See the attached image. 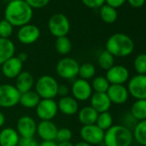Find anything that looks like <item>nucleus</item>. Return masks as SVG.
Returning a JSON list of instances; mask_svg holds the SVG:
<instances>
[{"label":"nucleus","instance_id":"9b49d317","mask_svg":"<svg viewBox=\"0 0 146 146\" xmlns=\"http://www.w3.org/2000/svg\"><path fill=\"white\" fill-rule=\"evenodd\" d=\"M71 94L72 97L75 98L78 102H85L90 99L92 96V88L89 81L78 78L73 82L71 85Z\"/></svg>","mask_w":146,"mask_h":146},{"label":"nucleus","instance_id":"a18cd8bd","mask_svg":"<svg viewBox=\"0 0 146 146\" xmlns=\"http://www.w3.org/2000/svg\"><path fill=\"white\" fill-rule=\"evenodd\" d=\"M5 123V114L0 111V127H2Z\"/></svg>","mask_w":146,"mask_h":146},{"label":"nucleus","instance_id":"a211bd4d","mask_svg":"<svg viewBox=\"0 0 146 146\" xmlns=\"http://www.w3.org/2000/svg\"><path fill=\"white\" fill-rule=\"evenodd\" d=\"M57 104L58 111L64 115L71 116L78 112V102L72 96L61 97Z\"/></svg>","mask_w":146,"mask_h":146},{"label":"nucleus","instance_id":"ea45409f","mask_svg":"<svg viewBox=\"0 0 146 146\" xmlns=\"http://www.w3.org/2000/svg\"><path fill=\"white\" fill-rule=\"evenodd\" d=\"M70 92V90L69 88L64 85V84H62V85H58V96H60L61 97H64V96H67L68 94Z\"/></svg>","mask_w":146,"mask_h":146},{"label":"nucleus","instance_id":"f03ea898","mask_svg":"<svg viewBox=\"0 0 146 146\" xmlns=\"http://www.w3.org/2000/svg\"><path fill=\"white\" fill-rule=\"evenodd\" d=\"M134 46L131 38L121 33L111 35L106 42V50L113 57H127L132 53Z\"/></svg>","mask_w":146,"mask_h":146},{"label":"nucleus","instance_id":"aec40b11","mask_svg":"<svg viewBox=\"0 0 146 146\" xmlns=\"http://www.w3.org/2000/svg\"><path fill=\"white\" fill-rule=\"evenodd\" d=\"M20 136L17 130L6 127L0 131V146H17Z\"/></svg>","mask_w":146,"mask_h":146},{"label":"nucleus","instance_id":"a878e982","mask_svg":"<svg viewBox=\"0 0 146 146\" xmlns=\"http://www.w3.org/2000/svg\"><path fill=\"white\" fill-rule=\"evenodd\" d=\"M132 134L133 139H135L137 143L146 146V119L138 121L134 127V131Z\"/></svg>","mask_w":146,"mask_h":146},{"label":"nucleus","instance_id":"7c9ffc66","mask_svg":"<svg viewBox=\"0 0 146 146\" xmlns=\"http://www.w3.org/2000/svg\"><path fill=\"white\" fill-rule=\"evenodd\" d=\"M97 62L102 70H108L114 65V57L107 50H105L102 52L98 56Z\"/></svg>","mask_w":146,"mask_h":146},{"label":"nucleus","instance_id":"2f4dec72","mask_svg":"<svg viewBox=\"0 0 146 146\" xmlns=\"http://www.w3.org/2000/svg\"><path fill=\"white\" fill-rule=\"evenodd\" d=\"M96 67L93 64L91 63H84L79 66V70H78V76L80 78L84 79V80H90L93 78L96 75Z\"/></svg>","mask_w":146,"mask_h":146},{"label":"nucleus","instance_id":"c85d7f7f","mask_svg":"<svg viewBox=\"0 0 146 146\" xmlns=\"http://www.w3.org/2000/svg\"><path fill=\"white\" fill-rule=\"evenodd\" d=\"M90 84L92 90H94L95 93H107L110 86V84L107 78L102 76H97L94 78Z\"/></svg>","mask_w":146,"mask_h":146},{"label":"nucleus","instance_id":"37998d69","mask_svg":"<svg viewBox=\"0 0 146 146\" xmlns=\"http://www.w3.org/2000/svg\"><path fill=\"white\" fill-rule=\"evenodd\" d=\"M23 63H24V62H26L27 61V59H28V54L26 53V52H20L19 54H18V56H17Z\"/></svg>","mask_w":146,"mask_h":146},{"label":"nucleus","instance_id":"c9c22d12","mask_svg":"<svg viewBox=\"0 0 146 146\" xmlns=\"http://www.w3.org/2000/svg\"><path fill=\"white\" fill-rule=\"evenodd\" d=\"M24 1L33 9V8H35V9H40V8H43L45 6H46L50 0H24Z\"/></svg>","mask_w":146,"mask_h":146},{"label":"nucleus","instance_id":"58836bf2","mask_svg":"<svg viewBox=\"0 0 146 146\" xmlns=\"http://www.w3.org/2000/svg\"><path fill=\"white\" fill-rule=\"evenodd\" d=\"M125 2V0H105V3H107L108 5L114 9L120 7L121 5H124Z\"/></svg>","mask_w":146,"mask_h":146},{"label":"nucleus","instance_id":"f8f14e48","mask_svg":"<svg viewBox=\"0 0 146 146\" xmlns=\"http://www.w3.org/2000/svg\"><path fill=\"white\" fill-rule=\"evenodd\" d=\"M105 78L110 84H124L129 80L130 73L126 67L118 64L107 70Z\"/></svg>","mask_w":146,"mask_h":146},{"label":"nucleus","instance_id":"c756f323","mask_svg":"<svg viewBox=\"0 0 146 146\" xmlns=\"http://www.w3.org/2000/svg\"><path fill=\"white\" fill-rule=\"evenodd\" d=\"M96 125L100 127L102 131H106L112 125H113V119L112 114L108 111L104 113H101L98 114Z\"/></svg>","mask_w":146,"mask_h":146},{"label":"nucleus","instance_id":"72a5a7b5","mask_svg":"<svg viewBox=\"0 0 146 146\" xmlns=\"http://www.w3.org/2000/svg\"><path fill=\"white\" fill-rule=\"evenodd\" d=\"M13 33V26L5 19L0 21V38L9 39Z\"/></svg>","mask_w":146,"mask_h":146},{"label":"nucleus","instance_id":"e433bc0d","mask_svg":"<svg viewBox=\"0 0 146 146\" xmlns=\"http://www.w3.org/2000/svg\"><path fill=\"white\" fill-rule=\"evenodd\" d=\"M84 5L89 8L96 9L104 5L105 0H82Z\"/></svg>","mask_w":146,"mask_h":146},{"label":"nucleus","instance_id":"20e7f679","mask_svg":"<svg viewBox=\"0 0 146 146\" xmlns=\"http://www.w3.org/2000/svg\"><path fill=\"white\" fill-rule=\"evenodd\" d=\"M58 84L50 75L40 77L35 83V92L41 99H54L58 96Z\"/></svg>","mask_w":146,"mask_h":146},{"label":"nucleus","instance_id":"4be33fe9","mask_svg":"<svg viewBox=\"0 0 146 146\" xmlns=\"http://www.w3.org/2000/svg\"><path fill=\"white\" fill-rule=\"evenodd\" d=\"M98 113L90 106H86L78 112V118L83 125H94L96 122Z\"/></svg>","mask_w":146,"mask_h":146},{"label":"nucleus","instance_id":"cd10ccee","mask_svg":"<svg viewBox=\"0 0 146 146\" xmlns=\"http://www.w3.org/2000/svg\"><path fill=\"white\" fill-rule=\"evenodd\" d=\"M55 49L61 55H66L70 52L72 49V44L70 39L66 36L58 37L55 41Z\"/></svg>","mask_w":146,"mask_h":146},{"label":"nucleus","instance_id":"5701e85b","mask_svg":"<svg viewBox=\"0 0 146 146\" xmlns=\"http://www.w3.org/2000/svg\"><path fill=\"white\" fill-rule=\"evenodd\" d=\"M16 47L10 39L0 38V65L12 58L15 54Z\"/></svg>","mask_w":146,"mask_h":146},{"label":"nucleus","instance_id":"39448f33","mask_svg":"<svg viewBox=\"0 0 146 146\" xmlns=\"http://www.w3.org/2000/svg\"><path fill=\"white\" fill-rule=\"evenodd\" d=\"M80 64L78 62L69 57H65L58 60L56 64V72L58 77L63 79H73L78 75Z\"/></svg>","mask_w":146,"mask_h":146},{"label":"nucleus","instance_id":"4c0bfd02","mask_svg":"<svg viewBox=\"0 0 146 146\" xmlns=\"http://www.w3.org/2000/svg\"><path fill=\"white\" fill-rule=\"evenodd\" d=\"M17 146H39V143L34 137H20Z\"/></svg>","mask_w":146,"mask_h":146},{"label":"nucleus","instance_id":"49530a36","mask_svg":"<svg viewBox=\"0 0 146 146\" xmlns=\"http://www.w3.org/2000/svg\"><path fill=\"white\" fill-rule=\"evenodd\" d=\"M74 146H92V145H90V144H89L84 141H80V142L77 143L76 144H74Z\"/></svg>","mask_w":146,"mask_h":146},{"label":"nucleus","instance_id":"c03bdc74","mask_svg":"<svg viewBox=\"0 0 146 146\" xmlns=\"http://www.w3.org/2000/svg\"><path fill=\"white\" fill-rule=\"evenodd\" d=\"M57 146H74L70 141H67V142H59L57 143Z\"/></svg>","mask_w":146,"mask_h":146},{"label":"nucleus","instance_id":"f257e3e1","mask_svg":"<svg viewBox=\"0 0 146 146\" xmlns=\"http://www.w3.org/2000/svg\"><path fill=\"white\" fill-rule=\"evenodd\" d=\"M33 17V9L24 0H11L5 11V19L13 27L29 24Z\"/></svg>","mask_w":146,"mask_h":146},{"label":"nucleus","instance_id":"473e14b6","mask_svg":"<svg viewBox=\"0 0 146 146\" xmlns=\"http://www.w3.org/2000/svg\"><path fill=\"white\" fill-rule=\"evenodd\" d=\"M134 69L139 75H146V53L138 54L134 59Z\"/></svg>","mask_w":146,"mask_h":146},{"label":"nucleus","instance_id":"f3484780","mask_svg":"<svg viewBox=\"0 0 146 146\" xmlns=\"http://www.w3.org/2000/svg\"><path fill=\"white\" fill-rule=\"evenodd\" d=\"M58 130L57 125L52 120H41L37 124L36 133L43 141H55Z\"/></svg>","mask_w":146,"mask_h":146},{"label":"nucleus","instance_id":"423d86ee","mask_svg":"<svg viewBox=\"0 0 146 146\" xmlns=\"http://www.w3.org/2000/svg\"><path fill=\"white\" fill-rule=\"evenodd\" d=\"M21 93L15 85L1 84L0 85V108H11L17 106L20 101Z\"/></svg>","mask_w":146,"mask_h":146},{"label":"nucleus","instance_id":"ddd939ff","mask_svg":"<svg viewBox=\"0 0 146 146\" xmlns=\"http://www.w3.org/2000/svg\"><path fill=\"white\" fill-rule=\"evenodd\" d=\"M36 127L35 120L29 115L20 117L17 123V131L20 137H34L36 133Z\"/></svg>","mask_w":146,"mask_h":146},{"label":"nucleus","instance_id":"1a4fd4ad","mask_svg":"<svg viewBox=\"0 0 146 146\" xmlns=\"http://www.w3.org/2000/svg\"><path fill=\"white\" fill-rule=\"evenodd\" d=\"M127 90L136 100L146 99V75L137 74L129 79Z\"/></svg>","mask_w":146,"mask_h":146},{"label":"nucleus","instance_id":"393cba45","mask_svg":"<svg viewBox=\"0 0 146 146\" xmlns=\"http://www.w3.org/2000/svg\"><path fill=\"white\" fill-rule=\"evenodd\" d=\"M131 115L138 121L146 119V99L136 100L131 108Z\"/></svg>","mask_w":146,"mask_h":146},{"label":"nucleus","instance_id":"b1692460","mask_svg":"<svg viewBox=\"0 0 146 146\" xmlns=\"http://www.w3.org/2000/svg\"><path fill=\"white\" fill-rule=\"evenodd\" d=\"M40 101V97L39 95L34 90H29L21 94L19 103L26 108H35Z\"/></svg>","mask_w":146,"mask_h":146},{"label":"nucleus","instance_id":"bb28decb","mask_svg":"<svg viewBox=\"0 0 146 146\" xmlns=\"http://www.w3.org/2000/svg\"><path fill=\"white\" fill-rule=\"evenodd\" d=\"M100 16L102 21L107 23H113L118 18V13L116 11V9L108 5H104L101 7Z\"/></svg>","mask_w":146,"mask_h":146},{"label":"nucleus","instance_id":"2eb2a0df","mask_svg":"<svg viewBox=\"0 0 146 146\" xmlns=\"http://www.w3.org/2000/svg\"><path fill=\"white\" fill-rule=\"evenodd\" d=\"M23 63L15 56L5 61L1 65L3 75L8 79H15L23 71Z\"/></svg>","mask_w":146,"mask_h":146},{"label":"nucleus","instance_id":"f704fd0d","mask_svg":"<svg viewBox=\"0 0 146 146\" xmlns=\"http://www.w3.org/2000/svg\"><path fill=\"white\" fill-rule=\"evenodd\" d=\"M72 137V131L70 129L66 128V127H63L58 130L57 132V136H56V140L59 143V142H67V141H70Z\"/></svg>","mask_w":146,"mask_h":146},{"label":"nucleus","instance_id":"412c9836","mask_svg":"<svg viewBox=\"0 0 146 146\" xmlns=\"http://www.w3.org/2000/svg\"><path fill=\"white\" fill-rule=\"evenodd\" d=\"M34 84H35V79L31 73H29V71L23 70L16 78L15 87L21 94H23L31 90L34 86Z\"/></svg>","mask_w":146,"mask_h":146},{"label":"nucleus","instance_id":"6e6552de","mask_svg":"<svg viewBox=\"0 0 146 146\" xmlns=\"http://www.w3.org/2000/svg\"><path fill=\"white\" fill-rule=\"evenodd\" d=\"M105 131L96 124L83 125L80 129V137L84 142L90 145H97L103 143Z\"/></svg>","mask_w":146,"mask_h":146},{"label":"nucleus","instance_id":"a19ab883","mask_svg":"<svg viewBox=\"0 0 146 146\" xmlns=\"http://www.w3.org/2000/svg\"><path fill=\"white\" fill-rule=\"evenodd\" d=\"M128 3L133 8H140L144 5L145 0H128Z\"/></svg>","mask_w":146,"mask_h":146},{"label":"nucleus","instance_id":"dca6fc26","mask_svg":"<svg viewBox=\"0 0 146 146\" xmlns=\"http://www.w3.org/2000/svg\"><path fill=\"white\" fill-rule=\"evenodd\" d=\"M107 95L112 103L121 105L127 102L129 92L124 84H110Z\"/></svg>","mask_w":146,"mask_h":146},{"label":"nucleus","instance_id":"0eeeda50","mask_svg":"<svg viewBox=\"0 0 146 146\" xmlns=\"http://www.w3.org/2000/svg\"><path fill=\"white\" fill-rule=\"evenodd\" d=\"M70 25L68 18L61 14H54L48 21V29L56 38L66 36L70 32Z\"/></svg>","mask_w":146,"mask_h":146},{"label":"nucleus","instance_id":"7ed1b4c3","mask_svg":"<svg viewBox=\"0 0 146 146\" xmlns=\"http://www.w3.org/2000/svg\"><path fill=\"white\" fill-rule=\"evenodd\" d=\"M133 141L131 131L124 125H113L105 131V146H131Z\"/></svg>","mask_w":146,"mask_h":146},{"label":"nucleus","instance_id":"9d476101","mask_svg":"<svg viewBox=\"0 0 146 146\" xmlns=\"http://www.w3.org/2000/svg\"><path fill=\"white\" fill-rule=\"evenodd\" d=\"M35 112L40 120H52L58 112V104L54 99H41L35 108Z\"/></svg>","mask_w":146,"mask_h":146},{"label":"nucleus","instance_id":"6ab92c4d","mask_svg":"<svg viewBox=\"0 0 146 146\" xmlns=\"http://www.w3.org/2000/svg\"><path fill=\"white\" fill-rule=\"evenodd\" d=\"M110 102L107 93H95L90 97V107H92L98 113L108 112L111 108Z\"/></svg>","mask_w":146,"mask_h":146},{"label":"nucleus","instance_id":"79ce46f5","mask_svg":"<svg viewBox=\"0 0 146 146\" xmlns=\"http://www.w3.org/2000/svg\"><path fill=\"white\" fill-rule=\"evenodd\" d=\"M39 146H57V143L54 141H42Z\"/></svg>","mask_w":146,"mask_h":146},{"label":"nucleus","instance_id":"4468645a","mask_svg":"<svg viewBox=\"0 0 146 146\" xmlns=\"http://www.w3.org/2000/svg\"><path fill=\"white\" fill-rule=\"evenodd\" d=\"M40 35L39 28L33 24H27L20 28L17 32L18 40L24 45H30L38 40Z\"/></svg>","mask_w":146,"mask_h":146}]
</instances>
